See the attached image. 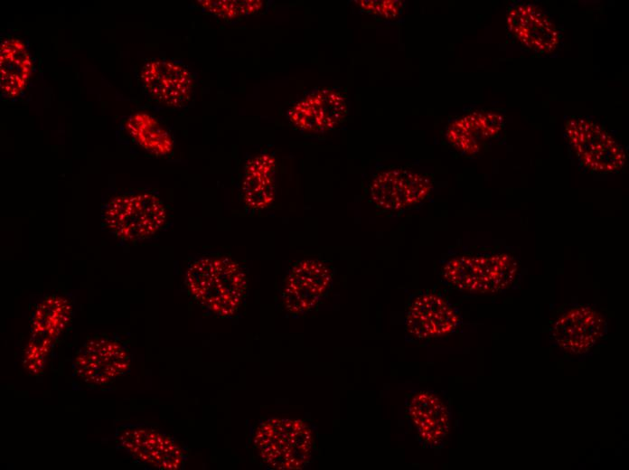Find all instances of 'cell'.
<instances>
[{"label": "cell", "mask_w": 629, "mask_h": 470, "mask_svg": "<svg viewBox=\"0 0 629 470\" xmlns=\"http://www.w3.org/2000/svg\"><path fill=\"white\" fill-rule=\"evenodd\" d=\"M405 330L414 340L425 343L455 333L462 324L459 309L435 290L417 293L405 312Z\"/></svg>", "instance_id": "7"}, {"label": "cell", "mask_w": 629, "mask_h": 470, "mask_svg": "<svg viewBox=\"0 0 629 470\" xmlns=\"http://www.w3.org/2000/svg\"><path fill=\"white\" fill-rule=\"evenodd\" d=\"M606 321L594 307L572 306L552 324L550 336L561 350L583 354L591 350L606 334Z\"/></svg>", "instance_id": "11"}, {"label": "cell", "mask_w": 629, "mask_h": 470, "mask_svg": "<svg viewBox=\"0 0 629 470\" xmlns=\"http://www.w3.org/2000/svg\"><path fill=\"white\" fill-rule=\"evenodd\" d=\"M512 34L524 46L538 52H550L559 42V33L550 18L531 4H514L508 13Z\"/></svg>", "instance_id": "15"}, {"label": "cell", "mask_w": 629, "mask_h": 470, "mask_svg": "<svg viewBox=\"0 0 629 470\" xmlns=\"http://www.w3.org/2000/svg\"><path fill=\"white\" fill-rule=\"evenodd\" d=\"M361 10L365 13L390 19L396 17L402 11L401 1H357Z\"/></svg>", "instance_id": "22"}, {"label": "cell", "mask_w": 629, "mask_h": 470, "mask_svg": "<svg viewBox=\"0 0 629 470\" xmlns=\"http://www.w3.org/2000/svg\"><path fill=\"white\" fill-rule=\"evenodd\" d=\"M197 3L203 10L223 19L252 14L263 7L260 0H202Z\"/></svg>", "instance_id": "21"}, {"label": "cell", "mask_w": 629, "mask_h": 470, "mask_svg": "<svg viewBox=\"0 0 629 470\" xmlns=\"http://www.w3.org/2000/svg\"><path fill=\"white\" fill-rule=\"evenodd\" d=\"M125 127L132 139L149 153L155 155L172 153L174 142L170 134L149 114L138 112L131 115Z\"/></svg>", "instance_id": "20"}, {"label": "cell", "mask_w": 629, "mask_h": 470, "mask_svg": "<svg viewBox=\"0 0 629 470\" xmlns=\"http://www.w3.org/2000/svg\"><path fill=\"white\" fill-rule=\"evenodd\" d=\"M116 440L141 465L178 470L187 461V452L176 439L149 425L123 424L116 430Z\"/></svg>", "instance_id": "5"}, {"label": "cell", "mask_w": 629, "mask_h": 470, "mask_svg": "<svg viewBox=\"0 0 629 470\" xmlns=\"http://www.w3.org/2000/svg\"><path fill=\"white\" fill-rule=\"evenodd\" d=\"M72 367L76 375L84 381L108 385L128 371L129 349L119 338L97 336L77 352Z\"/></svg>", "instance_id": "8"}, {"label": "cell", "mask_w": 629, "mask_h": 470, "mask_svg": "<svg viewBox=\"0 0 629 470\" xmlns=\"http://www.w3.org/2000/svg\"><path fill=\"white\" fill-rule=\"evenodd\" d=\"M519 265L506 252L462 253L445 259L439 277L447 287L468 294H492L511 288L517 280Z\"/></svg>", "instance_id": "3"}, {"label": "cell", "mask_w": 629, "mask_h": 470, "mask_svg": "<svg viewBox=\"0 0 629 470\" xmlns=\"http://www.w3.org/2000/svg\"><path fill=\"white\" fill-rule=\"evenodd\" d=\"M276 169V159L269 154H260L248 161L241 187L247 207L263 210L274 202Z\"/></svg>", "instance_id": "16"}, {"label": "cell", "mask_w": 629, "mask_h": 470, "mask_svg": "<svg viewBox=\"0 0 629 470\" xmlns=\"http://www.w3.org/2000/svg\"><path fill=\"white\" fill-rule=\"evenodd\" d=\"M140 76L146 91L167 106L183 107L192 96V76L178 63L164 60L151 61L143 67Z\"/></svg>", "instance_id": "14"}, {"label": "cell", "mask_w": 629, "mask_h": 470, "mask_svg": "<svg viewBox=\"0 0 629 470\" xmlns=\"http://www.w3.org/2000/svg\"><path fill=\"white\" fill-rule=\"evenodd\" d=\"M566 136L579 163L588 170L610 174L624 165L625 153L616 140L590 119L573 118L567 121Z\"/></svg>", "instance_id": "6"}, {"label": "cell", "mask_w": 629, "mask_h": 470, "mask_svg": "<svg viewBox=\"0 0 629 470\" xmlns=\"http://www.w3.org/2000/svg\"><path fill=\"white\" fill-rule=\"evenodd\" d=\"M503 126L502 116L493 112H472L455 121L447 129V139L458 150L474 154L480 142L497 135Z\"/></svg>", "instance_id": "17"}, {"label": "cell", "mask_w": 629, "mask_h": 470, "mask_svg": "<svg viewBox=\"0 0 629 470\" xmlns=\"http://www.w3.org/2000/svg\"><path fill=\"white\" fill-rule=\"evenodd\" d=\"M431 187L430 180L424 174L406 168H392L374 177L370 196L377 208L398 212L423 201Z\"/></svg>", "instance_id": "12"}, {"label": "cell", "mask_w": 629, "mask_h": 470, "mask_svg": "<svg viewBox=\"0 0 629 470\" xmlns=\"http://www.w3.org/2000/svg\"><path fill=\"white\" fill-rule=\"evenodd\" d=\"M333 272L322 260L297 261L289 270L281 291L285 310L292 316L305 315L327 296Z\"/></svg>", "instance_id": "9"}, {"label": "cell", "mask_w": 629, "mask_h": 470, "mask_svg": "<svg viewBox=\"0 0 629 470\" xmlns=\"http://www.w3.org/2000/svg\"><path fill=\"white\" fill-rule=\"evenodd\" d=\"M70 306L62 297L46 296L32 314V340L51 351L70 321Z\"/></svg>", "instance_id": "19"}, {"label": "cell", "mask_w": 629, "mask_h": 470, "mask_svg": "<svg viewBox=\"0 0 629 470\" xmlns=\"http://www.w3.org/2000/svg\"><path fill=\"white\" fill-rule=\"evenodd\" d=\"M405 417L421 446L430 449L444 446L451 427V412L437 392L421 389L408 394Z\"/></svg>", "instance_id": "10"}, {"label": "cell", "mask_w": 629, "mask_h": 470, "mask_svg": "<svg viewBox=\"0 0 629 470\" xmlns=\"http://www.w3.org/2000/svg\"><path fill=\"white\" fill-rule=\"evenodd\" d=\"M348 114L346 97L339 90L323 88L301 99L288 110L290 122L298 129L322 133L340 125Z\"/></svg>", "instance_id": "13"}, {"label": "cell", "mask_w": 629, "mask_h": 470, "mask_svg": "<svg viewBox=\"0 0 629 470\" xmlns=\"http://www.w3.org/2000/svg\"><path fill=\"white\" fill-rule=\"evenodd\" d=\"M32 59L23 42L6 38L0 46V86L6 98H14L24 89L32 72Z\"/></svg>", "instance_id": "18"}, {"label": "cell", "mask_w": 629, "mask_h": 470, "mask_svg": "<svg viewBox=\"0 0 629 470\" xmlns=\"http://www.w3.org/2000/svg\"><path fill=\"white\" fill-rule=\"evenodd\" d=\"M166 217L165 207L156 195L137 193L115 197L107 203L102 222L121 240L136 242L162 230Z\"/></svg>", "instance_id": "4"}, {"label": "cell", "mask_w": 629, "mask_h": 470, "mask_svg": "<svg viewBox=\"0 0 629 470\" xmlns=\"http://www.w3.org/2000/svg\"><path fill=\"white\" fill-rule=\"evenodd\" d=\"M251 446L265 466L277 470L303 469L316 453L313 427L296 418H270L259 421L252 432Z\"/></svg>", "instance_id": "2"}, {"label": "cell", "mask_w": 629, "mask_h": 470, "mask_svg": "<svg viewBox=\"0 0 629 470\" xmlns=\"http://www.w3.org/2000/svg\"><path fill=\"white\" fill-rule=\"evenodd\" d=\"M185 284L202 308L222 318L237 314L248 287L242 267L227 257H203L194 260L187 268Z\"/></svg>", "instance_id": "1"}]
</instances>
